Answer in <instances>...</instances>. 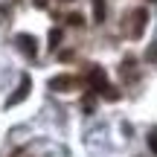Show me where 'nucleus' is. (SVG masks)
<instances>
[{
  "label": "nucleus",
  "mask_w": 157,
  "mask_h": 157,
  "mask_svg": "<svg viewBox=\"0 0 157 157\" xmlns=\"http://www.w3.org/2000/svg\"><path fill=\"white\" fill-rule=\"evenodd\" d=\"M146 21H148L146 9H134V12H128V15H125V23H122L125 35H128V38H140L143 29H146Z\"/></svg>",
  "instance_id": "obj_1"
},
{
  "label": "nucleus",
  "mask_w": 157,
  "mask_h": 157,
  "mask_svg": "<svg viewBox=\"0 0 157 157\" xmlns=\"http://www.w3.org/2000/svg\"><path fill=\"white\" fill-rule=\"evenodd\" d=\"M17 47H21V52H26L29 58H35V52H38V47H35V38H32V35H17Z\"/></svg>",
  "instance_id": "obj_2"
},
{
  "label": "nucleus",
  "mask_w": 157,
  "mask_h": 157,
  "mask_svg": "<svg viewBox=\"0 0 157 157\" xmlns=\"http://www.w3.org/2000/svg\"><path fill=\"white\" fill-rule=\"evenodd\" d=\"M70 87H76V78L73 76H56L50 82V90H70Z\"/></svg>",
  "instance_id": "obj_3"
},
{
  "label": "nucleus",
  "mask_w": 157,
  "mask_h": 157,
  "mask_svg": "<svg viewBox=\"0 0 157 157\" xmlns=\"http://www.w3.org/2000/svg\"><path fill=\"white\" fill-rule=\"evenodd\" d=\"M29 87H32V82H29V78L23 76V78H21V84H17V93H15V96H12V99H9V105H17V102H21L23 96L29 93Z\"/></svg>",
  "instance_id": "obj_4"
},
{
  "label": "nucleus",
  "mask_w": 157,
  "mask_h": 157,
  "mask_svg": "<svg viewBox=\"0 0 157 157\" xmlns=\"http://www.w3.org/2000/svg\"><path fill=\"white\" fill-rule=\"evenodd\" d=\"M93 17H96V23L105 21V0H93Z\"/></svg>",
  "instance_id": "obj_5"
},
{
  "label": "nucleus",
  "mask_w": 157,
  "mask_h": 157,
  "mask_svg": "<svg viewBox=\"0 0 157 157\" xmlns=\"http://www.w3.org/2000/svg\"><path fill=\"white\" fill-rule=\"evenodd\" d=\"M146 61H148V64H157V41L146 50Z\"/></svg>",
  "instance_id": "obj_6"
},
{
  "label": "nucleus",
  "mask_w": 157,
  "mask_h": 157,
  "mask_svg": "<svg viewBox=\"0 0 157 157\" xmlns=\"http://www.w3.org/2000/svg\"><path fill=\"white\" fill-rule=\"evenodd\" d=\"M148 146H151V151L157 154V128L151 131V134H148Z\"/></svg>",
  "instance_id": "obj_7"
}]
</instances>
